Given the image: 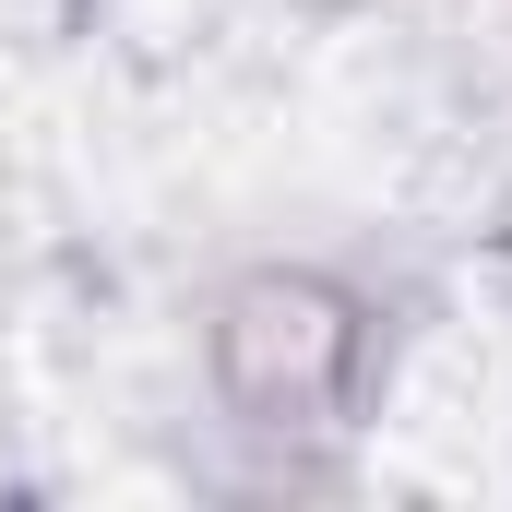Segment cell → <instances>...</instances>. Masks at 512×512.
Here are the masks:
<instances>
[{
  "instance_id": "1",
  "label": "cell",
  "mask_w": 512,
  "mask_h": 512,
  "mask_svg": "<svg viewBox=\"0 0 512 512\" xmlns=\"http://www.w3.org/2000/svg\"><path fill=\"white\" fill-rule=\"evenodd\" d=\"M203 370L227 393V417H251V429H322L370 370V310L310 262H262L215 298Z\"/></svg>"
}]
</instances>
